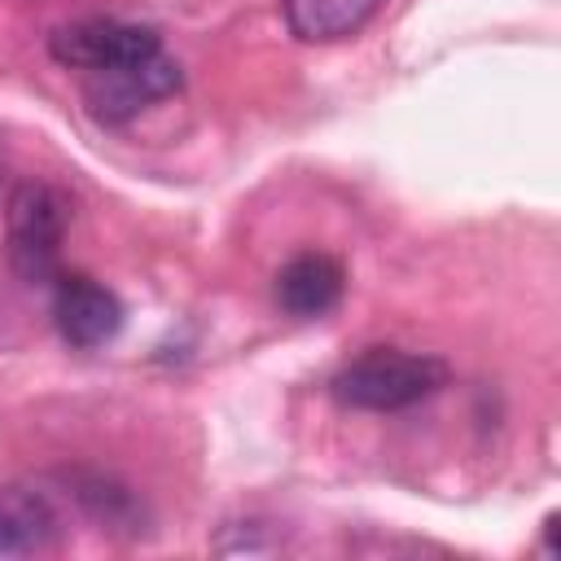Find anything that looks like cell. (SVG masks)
Instances as JSON below:
<instances>
[{
  "label": "cell",
  "mask_w": 561,
  "mask_h": 561,
  "mask_svg": "<svg viewBox=\"0 0 561 561\" xmlns=\"http://www.w3.org/2000/svg\"><path fill=\"white\" fill-rule=\"evenodd\" d=\"M451 381L447 359L399 346H368L329 377V394L355 412H403Z\"/></svg>",
  "instance_id": "6da1fadb"
},
{
  "label": "cell",
  "mask_w": 561,
  "mask_h": 561,
  "mask_svg": "<svg viewBox=\"0 0 561 561\" xmlns=\"http://www.w3.org/2000/svg\"><path fill=\"white\" fill-rule=\"evenodd\" d=\"M70 224V202L61 188L44 180H18L4 202V245L9 263L26 285H44L57 276L61 241Z\"/></svg>",
  "instance_id": "7a4b0ae2"
},
{
  "label": "cell",
  "mask_w": 561,
  "mask_h": 561,
  "mask_svg": "<svg viewBox=\"0 0 561 561\" xmlns=\"http://www.w3.org/2000/svg\"><path fill=\"white\" fill-rule=\"evenodd\" d=\"M48 53L57 66L92 75V70H110V66H127L162 53V35L153 26L123 22V18H79L48 35Z\"/></svg>",
  "instance_id": "3957f363"
},
{
  "label": "cell",
  "mask_w": 561,
  "mask_h": 561,
  "mask_svg": "<svg viewBox=\"0 0 561 561\" xmlns=\"http://www.w3.org/2000/svg\"><path fill=\"white\" fill-rule=\"evenodd\" d=\"M180 88H184V70L167 48L140 61H127V66L83 75V101L101 123H127L153 101L175 96Z\"/></svg>",
  "instance_id": "277c9868"
},
{
  "label": "cell",
  "mask_w": 561,
  "mask_h": 561,
  "mask_svg": "<svg viewBox=\"0 0 561 561\" xmlns=\"http://www.w3.org/2000/svg\"><path fill=\"white\" fill-rule=\"evenodd\" d=\"M53 280H57L53 285V324H57L66 346L96 351V346L118 337L127 311L110 285H101L83 272H57Z\"/></svg>",
  "instance_id": "5b68a950"
},
{
  "label": "cell",
  "mask_w": 561,
  "mask_h": 561,
  "mask_svg": "<svg viewBox=\"0 0 561 561\" xmlns=\"http://www.w3.org/2000/svg\"><path fill=\"white\" fill-rule=\"evenodd\" d=\"M342 289H346V272L333 254H320V250H307V254H294L280 272H276V307L294 320H320L329 316L337 302H342Z\"/></svg>",
  "instance_id": "8992f818"
},
{
  "label": "cell",
  "mask_w": 561,
  "mask_h": 561,
  "mask_svg": "<svg viewBox=\"0 0 561 561\" xmlns=\"http://www.w3.org/2000/svg\"><path fill=\"white\" fill-rule=\"evenodd\" d=\"M61 517L48 491L9 482L0 486V557H26L57 543Z\"/></svg>",
  "instance_id": "52a82bcc"
},
{
  "label": "cell",
  "mask_w": 561,
  "mask_h": 561,
  "mask_svg": "<svg viewBox=\"0 0 561 561\" xmlns=\"http://www.w3.org/2000/svg\"><path fill=\"white\" fill-rule=\"evenodd\" d=\"M381 9H386V0H280V13H285L289 35H298L302 44H337V39H351Z\"/></svg>",
  "instance_id": "ba28073f"
},
{
  "label": "cell",
  "mask_w": 561,
  "mask_h": 561,
  "mask_svg": "<svg viewBox=\"0 0 561 561\" xmlns=\"http://www.w3.org/2000/svg\"><path fill=\"white\" fill-rule=\"evenodd\" d=\"M66 495L110 530H140V504L105 473H66Z\"/></svg>",
  "instance_id": "9c48e42d"
}]
</instances>
